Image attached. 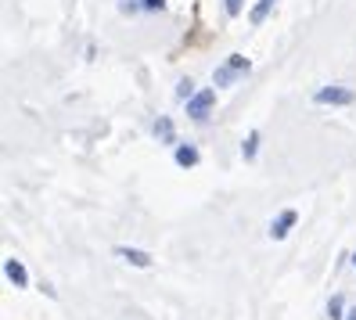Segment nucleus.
<instances>
[{
	"instance_id": "14",
	"label": "nucleus",
	"mask_w": 356,
	"mask_h": 320,
	"mask_svg": "<svg viewBox=\"0 0 356 320\" xmlns=\"http://www.w3.org/2000/svg\"><path fill=\"white\" fill-rule=\"evenodd\" d=\"M140 8H148V11H162V0H140Z\"/></svg>"
},
{
	"instance_id": "6",
	"label": "nucleus",
	"mask_w": 356,
	"mask_h": 320,
	"mask_svg": "<svg viewBox=\"0 0 356 320\" xmlns=\"http://www.w3.org/2000/svg\"><path fill=\"white\" fill-rule=\"evenodd\" d=\"M4 273H8V281H11L15 288H26V285H29V273H26V266L18 263V259H8V263H4Z\"/></svg>"
},
{
	"instance_id": "15",
	"label": "nucleus",
	"mask_w": 356,
	"mask_h": 320,
	"mask_svg": "<svg viewBox=\"0 0 356 320\" xmlns=\"http://www.w3.org/2000/svg\"><path fill=\"white\" fill-rule=\"evenodd\" d=\"M346 320H356V306H353V313H349V317H346Z\"/></svg>"
},
{
	"instance_id": "9",
	"label": "nucleus",
	"mask_w": 356,
	"mask_h": 320,
	"mask_svg": "<svg viewBox=\"0 0 356 320\" xmlns=\"http://www.w3.org/2000/svg\"><path fill=\"white\" fill-rule=\"evenodd\" d=\"M256 152H259V134L252 130V134L245 137V144H241V155H245V162H252V159H256Z\"/></svg>"
},
{
	"instance_id": "2",
	"label": "nucleus",
	"mask_w": 356,
	"mask_h": 320,
	"mask_svg": "<svg viewBox=\"0 0 356 320\" xmlns=\"http://www.w3.org/2000/svg\"><path fill=\"white\" fill-rule=\"evenodd\" d=\"M216 104V90H195L191 97H187V115H191L195 122H205L209 112H213Z\"/></svg>"
},
{
	"instance_id": "12",
	"label": "nucleus",
	"mask_w": 356,
	"mask_h": 320,
	"mask_svg": "<svg viewBox=\"0 0 356 320\" xmlns=\"http://www.w3.org/2000/svg\"><path fill=\"white\" fill-rule=\"evenodd\" d=\"M223 8H227V15H230V18H234V15H241L245 0H223Z\"/></svg>"
},
{
	"instance_id": "10",
	"label": "nucleus",
	"mask_w": 356,
	"mask_h": 320,
	"mask_svg": "<svg viewBox=\"0 0 356 320\" xmlns=\"http://www.w3.org/2000/svg\"><path fill=\"white\" fill-rule=\"evenodd\" d=\"M277 4V0H259V4L252 8V15H248V18H252V22L259 26V22H266V15H270V8H274Z\"/></svg>"
},
{
	"instance_id": "1",
	"label": "nucleus",
	"mask_w": 356,
	"mask_h": 320,
	"mask_svg": "<svg viewBox=\"0 0 356 320\" xmlns=\"http://www.w3.org/2000/svg\"><path fill=\"white\" fill-rule=\"evenodd\" d=\"M248 72H252V61H248L245 54H230L223 65H216V72H213V83L216 87H234L238 79H245Z\"/></svg>"
},
{
	"instance_id": "4",
	"label": "nucleus",
	"mask_w": 356,
	"mask_h": 320,
	"mask_svg": "<svg viewBox=\"0 0 356 320\" xmlns=\"http://www.w3.org/2000/svg\"><path fill=\"white\" fill-rule=\"evenodd\" d=\"M291 227H296V209H284L281 216H277L274 223H270V238H274V241L288 238V230H291Z\"/></svg>"
},
{
	"instance_id": "13",
	"label": "nucleus",
	"mask_w": 356,
	"mask_h": 320,
	"mask_svg": "<svg viewBox=\"0 0 356 320\" xmlns=\"http://www.w3.org/2000/svg\"><path fill=\"white\" fill-rule=\"evenodd\" d=\"M191 94H195V87H191V79H180V87H177V97H184V101H187V97H191Z\"/></svg>"
},
{
	"instance_id": "5",
	"label": "nucleus",
	"mask_w": 356,
	"mask_h": 320,
	"mask_svg": "<svg viewBox=\"0 0 356 320\" xmlns=\"http://www.w3.org/2000/svg\"><path fill=\"white\" fill-rule=\"evenodd\" d=\"M115 255H119V259H127V263H134V266H140V270H148V266H152V255H148V252H140V248H130V245H119Z\"/></svg>"
},
{
	"instance_id": "11",
	"label": "nucleus",
	"mask_w": 356,
	"mask_h": 320,
	"mask_svg": "<svg viewBox=\"0 0 356 320\" xmlns=\"http://www.w3.org/2000/svg\"><path fill=\"white\" fill-rule=\"evenodd\" d=\"M342 310H346V298H342V295H331V303H327V317H331V320H342V317H346Z\"/></svg>"
},
{
	"instance_id": "8",
	"label": "nucleus",
	"mask_w": 356,
	"mask_h": 320,
	"mask_svg": "<svg viewBox=\"0 0 356 320\" xmlns=\"http://www.w3.org/2000/svg\"><path fill=\"white\" fill-rule=\"evenodd\" d=\"M177 166H184V169L198 166V147L195 144H177Z\"/></svg>"
},
{
	"instance_id": "16",
	"label": "nucleus",
	"mask_w": 356,
	"mask_h": 320,
	"mask_svg": "<svg viewBox=\"0 0 356 320\" xmlns=\"http://www.w3.org/2000/svg\"><path fill=\"white\" fill-rule=\"evenodd\" d=\"M353 266H356V255H353Z\"/></svg>"
},
{
	"instance_id": "7",
	"label": "nucleus",
	"mask_w": 356,
	"mask_h": 320,
	"mask_svg": "<svg viewBox=\"0 0 356 320\" xmlns=\"http://www.w3.org/2000/svg\"><path fill=\"white\" fill-rule=\"evenodd\" d=\"M155 137H159L162 144H177V130H173V119H170V115H159V119H155Z\"/></svg>"
},
{
	"instance_id": "3",
	"label": "nucleus",
	"mask_w": 356,
	"mask_h": 320,
	"mask_svg": "<svg viewBox=\"0 0 356 320\" xmlns=\"http://www.w3.org/2000/svg\"><path fill=\"white\" fill-rule=\"evenodd\" d=\"M313 101L317 104H353L356 94L349 87H321L317 94H313Z\"/></svg>"
}]
</instances>
